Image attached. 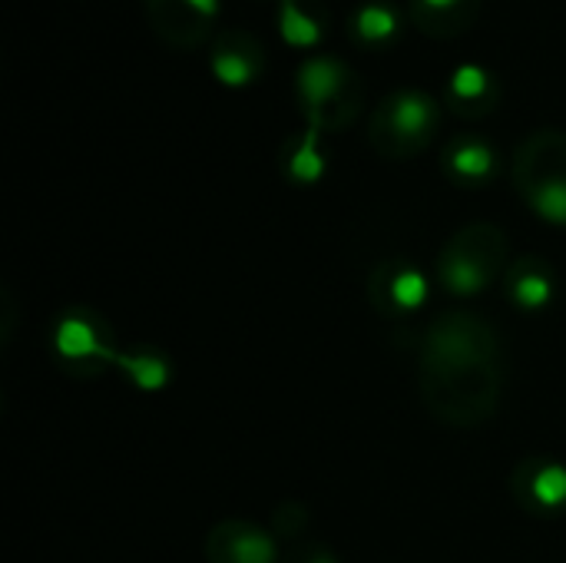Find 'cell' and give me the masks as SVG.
I'll list each match as a JSON object with an SVG mask.
<instances>
[{"instance_id": "6da1fadb", "label": "cell", "mask_w": 566, "mask_h": 563, "mask_svg": "<svg viewBox=\"0 0 566 563\" xmlns=\"http://www.w3.org/2000/svg\"><path fill=\"white\" fill-rule=\"evenodd\" d=\"M421 388L428 408L461 428L484 421L501 398V342L478 315H444L424 332Z\"/></svg>"}, {"instance_id": "7a4b0ae2", "label": "cell", "mask_w": 566, "mask_h": 563, "mask_svg": "<svg viewBox=\"0 0 566 563\" xmlns=\"http://www.w3.org/2000/svg\"><path fill=\"white\" fill-rule=\"evenodd\" d=\"M504 259H507V236L491 222H474L448 242L438 272L448 292L478 295L504 269Z\"/></svg>"}, {"instance_id": "3957f363", "label": "cell", "mask_w": 566, "mask_h": 563, "mask_svg": "<svg viewBox=\"0 0 566 563\" xmlns=\"http://www.w3.org/2000/svg\"><path fill=\"white\" fill-rule=\"evenodd\" d=\"M438 129V103L421 90H398L391 93L371 123V143L388 156H411Z\"/></svg>"}, {"instance_id": "277c9868", "label": "cell", "mask_w": 566, "mask_h": 563, "mask_svg": "<svg viewBox=\"0 0 566 563\" xmlns=\"http://www.w3.org/2000/svg\"><path fill=\"white\" fill-rule=\"evenodd\" d=\"M298 96L305 103L308 123L325 126L328 123V110H335L332 126H342V103L345 96L352 100V70L335 60V56H312L302 63L298 70Z\"/></svg>"}, {"instance_id": "5b68a950", "label": "cell", "mask_w": 566, "mask_h": 563, "mask_svg": "<svg viewBox=\"0 0 566 563\" xmlns=\"http://www.w3.org/2000/svg\"><path fill=\"white\" fill-rule=\"evenodd\" d=\"M209 563H275V541L252 524H219L206 541Z\"/></svg>"}, {"instance_id": "8992f818", "label": "cell", "mask_w": 566, "mask_h": 563, "mask_svg": "<svg viewBox=\"0 0 566 563\" xmlns=\"http://www.w3.org/2000/svg\"><path fill=\"white\" fill-rule=\"evenodd\" d=\"M262 70V46L245 37V33H226L219 37L216 50H212V73L226 83V86H245L249 80H255Z\"/></svg>"}, {"instance_id": "52a82bcc", "label": "cell", "mask_w": 566, "mask_h": 563, "mask_svg": "<svg viewBox=\"0 0 566 563\" xmlns=\"http://www.w3.org/2000/svg\"><path fill=\"white\" fill-rule=\"evenodd\" d=\"M514 488L521 494V501L527 508L537 511H557L566 504V468L564 465H541V461H527L517 478Z\"/></svg>"}, {"instance_id": "ba28073f", "label": "cell", "mask_w": 566, "mask_h": 563, "mask_svg": "<svg viewBox=\"0 0 566 563\" xmlns=\"http://www.w3.org/2000/svg\"><path fill=\"white\" fill-rule=\"evenodd\" d=\"M53 348L66 362H80V365L83 362H116L119 358V352H113L83 315H66V319L56 322Z\"/></svg>"}, {"instance_id": "9c48e42d", "label": "cell", "mask_w": 566, "mask_h": 563, "mask_svg": "<svg viewBox=\"0 0 566 563\" xmlns=\"http://www.w3.org/2000/svg\"><path fill=\"white\" fill-rule=\"evenodd\" d=\"M149 17H153L156 30L169 43H179V46L202 43V37L209 30V17H202L186 0H149Z\"/></svg>"}, {"instance_id": "30bf717a", "label": "cell", "mask_w": 566, "mask_h": 563, "mask_svg": "<svg viewBox=\"0 0 566 563\" xmlns=\"http://www.w3.org/2000/svg\"><path fill=\"white\" fill-rule=\"evenodd\" d=\"M478 13V0H415V23L431 37L461 33Z\"/></svg>"}, {"instance_id": "8fae6325", "label": "cell", "mask_w": 566, "mask_h": 563, "mask_svg": "<svg viewBox=\"0 0 566 563\" xmlns=\"http://www.w3.org/2000/svg\"><path fill=\"white\" fill-rule=\"evenodd\" d=\"M448 96L458 113H484L488 106H494V83L484 66L461 63L448 80Z\"/></svg>"}, {"instance_id": "7c38bea8", "label": "cell", "mask_w": 566, "mask_h": 563, "mask_svg": "<svg viewBox=\"0 0 566 563\" xmlns=\"http://www.w3.org/2000/svg\"><path fill=\"white\" fill-rule=\"evenodd\" d=\"M448 169L464 183H481L494 173V149L478 136H458L444 156Z\"/></svg>"}, {"instance_id": "4fadbf2b", "label": "cell", "mask_w": 566, "mask_h": 563, "mask_svg": "<svg viewBox=\"0 0 566 563\" xmlns=\"http://www.w3.org/2000/svg\"><path fill=\"white\" fill-rule=\"evenodd\" d=\"M511 295L521 309H541L551 302L554 295V272L551 265L531 259V262H521L517 272L511 275Z\"/></svg>"}, {"instance_id": "5bb4252c", "label": "cell", "mask_w": 566, "mask_h": 563, "mask_svg": "<svg viewBox=\"0 0 566 563\" xmlns=\"http://www.w3.org/2000/svg\"><path fill=\"white\" fill-rule=\"evenodd\" d=\"M375 292H381L388 302H391V309H398V312H415L418 305H424V299H428V279L418 272V269H398V272H391L388 275V285L385 289H375ZM378 295V299H381Z\"/></svg>"}, {"instance_id": "9a60e30c", "label": "cell", "mask_w": 566, "mask_h": 563, "mask_svg": "<svg viewBox=\"0 0 566 563\" xmlns=\"http://www.w3.org/2000/svg\"><path fill=\"white\" fill-rule=\"evenodd\" d=\"M318 133H322V126L318 123H308L302 143L295 146V153H292V159L285 166L289 169V179H295V183H318L322 179L325 156L318 153Z\"/></svg>"}, {"instance_id": "2e32d148", "label": "cell", "mask_w": 566, "mask_h": 563, "mask_svg": "<svg viewBox=\"0 0 566 563\" xmlns=\"http://www.w3.org/2000/svg\"><path fill=\"white\" fill-rule=\"evenodd\" d=\"M116 365L129 375V382L143 392H159L169 382V365L153 355V352H136V355H119Z\"/></svg>"}, {"instance_id": "e0dca14e", "label": "cell", "mask_w": 566, "mask_h": 563, "mask_svg": "<svg viewBox=\"0 0 566 563\" xmlns=\"http://www.w3.org/2000/svg\"><path fill=\"white\" fill-rule=\"evenodd\" d=\"M398 33V13L385 3H365L355 13V37L361 43H385Z\"/></svg>"}, {"instance_id": "ac0fdd59", "label": "cell", "mask_w": 566, "mask_h": 563, "mask_svg": "<svg viewBox=\"0 0 566 563\" xmlns=\"http://www.w3.org/2000/svg\"><path fill=\"white\" fill-rule=\"evenodd\" d=\"M282 37L295 46H315L322 40V23L298 7V0H282Z\"/></svg>"}, {"instance_id": "d6986e66", "label": "cell", "mask_w": 566, "mask_h": 563, "mask_svg": "<svg viewBox=\"0 0 566 563\" xmlns=\"http://www.w3.org/2000/svg\"><path fill=\"white\" fill-rule=\"evenodd\" d=\"M186 3H192V7H196L202 17H209V20H212L216 10H219V0H186Z\"/></svg>"}, {"instance_id": "ffe728a7", "label": "cell", "mask_w": 566, "mask_h": 563, "mask_svg": "<svg viewBox=\"0 0 566 563\" xmlns=\"http://www.w3.org/2000/svg\"><path fill=\"white\" fill-rule=\"evenodd\" d=\"M308 563H338L332 554H315V557H308Z\"/></svg>"}]
</instances>
